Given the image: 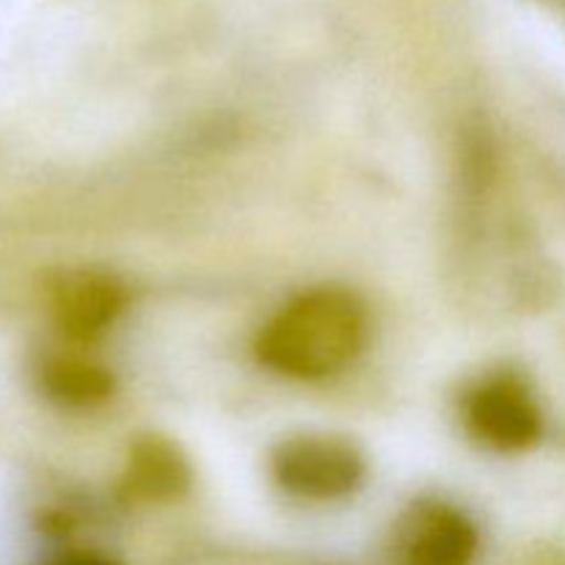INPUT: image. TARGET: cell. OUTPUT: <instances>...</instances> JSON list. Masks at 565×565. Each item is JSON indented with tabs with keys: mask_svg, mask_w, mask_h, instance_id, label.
<instances>
[{
	"mask_svg": "<svg viewBox=\"0 0 565 565\" xmlns=\"http://www.w3.org/2000/svg\"><path fill=\"white\" fill-rule=\"evenodd\" d=\"M125 486L132 497H141V500L177 497L188 486V463L166 441H143L132 452Z\"/></svg>",
	"mask_w": 565,
	"mask_h": 565,
	"instance_id": "obj_6",
	"label": "cell"
},
{
	"mask_svg": "<svg viewBox=\"0 0 565 565\" xmlns=\"http://www.w3.org/2000/svg\"><path fill=\"white\" fill-rule=\"evenodd\" d=\"M467 425L475 439L502 452H522L544 436L539 401L513 373L491 375L469 392Z\"/></svg>",
	"mask_w": 565,
	"mask_h": 565,
	"instance_id": "obj_3",
	"label": "cell"
},
{
	"mask_svg": "<svg viewBox=\"0 0 565 565\" xmlns=\"http://www.w3.org/2000/svg\"><path fill=\"white\" fill-rule=\"evenodd\" d=\"M125 309V290L99 270H66L50 281V312L61 334L92 342L114 326Z\"/></svg>",
	"mask_w": 565,
	"mask_h": 565,
	"instance_id": "obj_4",
	"label": "cell"
},
{
	"mask_svg": "<svg viewBox=\"0 0 565 565\" xmlns=\"http://www.w3.org/2000/svg\"><path fill=\"white\" fill-rule=\"evenodd\" d=\"M478 530L450 505H425L408 516L397 541L401 565H475Z\"/></svg>",
	"mask_w": 565,
	"mask_h": 565,
	"instance_id": "obj_5",
	"label": "cell"
},
{
	"mask_svg": "<svg viewBox=\"0 0 565 565\" xmlns=\"http://www.w3.org/2000/svg\"><path fill=\"white\" fill-rule=\"evenodd\" d=\"M50 565H116V563L105 561V557H99V555H86V552H77V555L58 557V561L50 563Z\"/></svg>",
	"mask_w": 565,
	"mask_h": 565,
	"instance_id": "obj_8",
	"label": "cell"
},
{
	"mask_svg": "<svg viewBox=\"0 0 565 565\" xmlns=\"http://www.w3.org/2000/svg\"><path fill=\"white\" fill-rule=\"evenodd\" d=\"M364 342V303L340 287H318L292 298L265 323L257 337V356L287 379L318 381L345 370Z\"/></svg>",
	"mask_w": 565,
	"mask_h": 565,
	"instance_id": "obj_1",
	"label": "cell"
},
{
	"mask_svg": "<svg viewBox=\"0 0 565 565\" xmlns=\"http://www.w3.org/2000/svg\"><path fill=\"white\" fill-rule=\"evenodd\" d=\"M42 384L50 397L70 406H92L103 403L114 392V379L105 367L83 359H53L42 370Z\"/></svg>",
	"mask_w": 565,
	"mask_h": 565,
	"instance_id": "obj_7",
	"label": "cell"
},
{
	"mask_svg": "<svg viewBox=\"0 0 565 565\" xmlns=\"http://www.w3.org/2000/svg\"><path fill=\"white\" fill-rule=\"evenodd\" d=\"M364 475L362 452L334 436H298L274 452L276 483L301 500H342L364 483Z\"/></svg>",
	"mask_w": 565,
	"mask_h": 565,
	"instance_id": "obj_2",
	"label": "cell"
},
{
	"mask_svg": "<svg viewBox=\"0 0 565 565\" xmlns=\"http://www.w3.org/2000/svg\"><path fill=\"white\" fill-rule=\"evenodd\" d=\"M544 3H550L552 9H557L565 17V0H544Z\"/></svg>",
	"mask_w": 565,
	"mask_h": 565,
	"instance_id": "obj_9",
	"label": "cell"
}]
</instances>
